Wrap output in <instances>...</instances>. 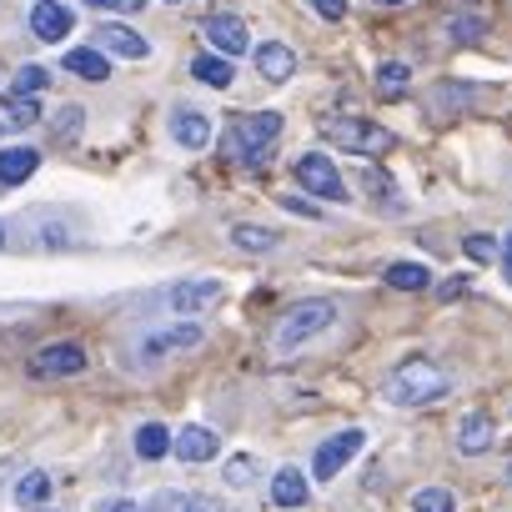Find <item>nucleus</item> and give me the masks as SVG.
I'll return each instance as SVG.
<instances>
[{"mask_svg":"<svg viewBox=\"0 0 512 512\" xmlns=\"http://www.w3.org/2000/svg\"><path fill=\"white\" fill-rule=\"evenodd\" d=\"M81 116H86L81 106H66V111H61V131H56V136H61V141H71V136L81 131Z\"/></svg>","mask_w":512,"mask_h":512,"instance_id":"473e14b6","label":"nucleus"},{"mask_svg":"<svg viewBox=\"0 0 512 512\" xmlns=\"http://www.w3.org/2000/svg\"><path fill=\"white\" fill-rule=\"evenodd\" d=\"M337 322V302H327V297H312V302H297L282 322H277V332H272V342H277V352H292V347H302V342H312L317 332H327Z\"/></svg>","mask_w":512,"mask_h":512,"instance_id":"f03ea898","label":"nucleus"},{"mask_svg":"<svg viewBox=\"0 0 512 512\" xmlns=\"http://www.w3.org/2000/svg\"><path fill=\"white\" fill-rule=\"evenodd\" d=\"M211 302H221V282H216V277L171 287V312H181V317H191V312H201V307H211Z\"/></svg>","mask_w":512,"mask_h":512,"instance_id":"9d476101","label":"nucleus"},{"mask_svg":"<svg viewBox=\"0 0 512 512\" xmlns=\"http://www.w3.org/2000/svg\"><path fill=\"white\" fill-rule=\"evenodd\" d=\"M382 397L397 402V407H427V402L447 397V372L437 362H427V357H412V362H402V367L387 372Z\"/></svg>","mask_w":512,"mask_h":512,"instance_id":"f257e3e1","label":"nucleus"},{"mask_svg":"<svg viewBox=\"0 0 512 512\" xmlns=\"http://www.w3.org/2000/svg\"><path fill=\"white\" fill-rule=\"evenodd\" d=\"M492 442H497V432H492V417H487V412H472V417H462V427H457V447H462L467 457L487 452Z\"/></svg>","mask_w":512,"mask_h":512,"instance_id":"dca6fc26","label":"nucleus"},{"mask_svg":"<svg viewBox=\"0 0 512 512\" xmlns=\"http://www.w3.org/2000/svg\"><path fill=\"white\" fill-rule=\"evenodd\" d=\"M447 36H452V41H462V46H472V41H482V36H487V21H482V16L457 11V16H447Z\"/></svg>","mask_w":512,"mask_h":512,"instance_id":"393cba45","label":"nucleus"},{"mask_svg":"<svg viewBox=\"0 0 512 512\" xmlns=\"http://www.w3.org/2000/svg\"><path fill=\"white\" fill-rule=\"evenodd\" d=\"M277 136H282V116H277V111H256V116H241V121L226 131L221 146H226L231 161H262Z\"/></svg>","mask_w":512,"mask_h":512,"instance_id":"7ed1b4c3","label":"nucleus"},{"mask_svg":"<svg viewBox=\"0 0 512 512\" xmlns=\"http://www.w3.org/2000/svg\"><path fill=\"white\" fill-rule=\"evenodd\" d=\"M362 442H367V432H357V427L337 432L332 442H322V447H317V457H312V472L332 482V477H337V472H342V467H347L357 452H362Z\"/></svg>","mask_w":512,"mask_h":512,"instance_id":"423d86ee","label":"nucleus"},{"mask_svg":"<svg viewBox=\"0 0 512 512\" xmlns=\"http://www.w3.org/2000/svg\"><path fill=\"white\" fill-rule=\"evenodd\" d=\"M387 287H397V292H427L432 287V272L422 262H392L387 267Z\"/></svg>","mask_w":512,"mask_h":512,"instance_id":"412c9836","label":"nucleus"},{"mask_svg":"<svg viewBox=\"0 0 512 512\" xmlns=\"http://www.w3.org/2000/svg\"><path fill=\"white\" fill-rule=\"evenodd\" d=\"M231 241H236L241 251H272V246H277V236H272V231H262V226H236V231H231Z\"/></svg>","mask_w":512,"mask_h":512,"instance_id":"cd10ccee","label":"nucleus"},{"mask_svg":"<svg viewBox=\"0 0 512 512\" xmlns=\"http://www.w3.org/2000/svg\"><path fill=\"white\" fill-rule=\"evenodd\" d=\"M91 367V352L81 347V342H51V347H41L31 362H26V372L36 377V382H56V377H81Z\"/></svg>","mask_w":512,"mask_h":512,"instance_id":"39448f33","label":"nucleus"},{"mask_svg":"<svg viewBox=\"0 0 512 512\" xmlns=\"http://www.w3.org/2000/svg\"><path fill=\"white\" fill-rule=\"evenodd\" d=\"M191 76H196L201 86H211V91H226L236 71H231L226 56H196V61H191Z\"/></svg>","mask_w":512,"mask_h":512,"instance_id":"aec40b11","label":"nucleus"},{"mask_svg":"<svg viewBox=\"0 0 512 512\" xmlns=\"http://www.w3.org/2000/svg\"><path fill=\"white\" fill-rule=\"evenodd\" d=\"M96 512H136V502H131V497H106Z\"/></svg>","mask_w":512,"mask_h":512,"instance_id":"c9c22d12","label":"nucleus"},{"mask_svg":"<svg viewBox=\"0 0 512 512\" xmlns=\"http://www.w3.org/2000/svg\"><path fill=\"white\" fill-rule=\"evenodd\" d=\"M0 246H6V226H0Z\"/></svg>","mask_w":512,"mask_h":512,"instance_id":"ea45409f","label":"nucleus"},{"mask_svg":"<svg viewBox=\"0 0 512 512\" xmlns=\"http://www.w3.org/2000/svg\"><path fill=\"white\" fill-rule=\"evenodd\" d=\"M462 101H472V91H462V86H437V91H432V106H437V111L462 106Z\"/></svg>","mask_w":512,"mask_h":512,"instance_id":"c756f323","label":"nucleus"},{"mask_svg":"<svg viewBox=\"0 0 512 512\" xmlns=\"http://www.w3.org/2000/svg\"><path fill=\"white\" fill-rule=\"evenodd\" d=\"M226 482H231V487H246V482H251V457H231V462H226Z\"/></svg>","mask_w":512,"mask_h":512,"instance_id":"7c9ffc66","label":"nucleus"},{"mask_svg":"<svg viewBox=\"0 0 512 512\" xmlns=\"http://www.w3.org/2000/svg\"><path fill=\"white\" fill-rule=\"evenodd\" d=\"M36 166H41V151H36V146H11V151H0V181H6V186L31 181Z\"/></svg>","mask_w":512,"mask_h":512,"instance_id":"4468645a","label":"nucleus"},{"mask_svg":"<svg viewBox=\"0 0 512 512\" xmlns=\"http://www.w3.org/2000/svg\"><path fill=\"white\" fill-rule=\"evenodd\" d=\"M312 11L327 16V21H342L347 16V0H312Z\"/></svg>","mask_w":512,"mask_h":512,"instance_id":"72a5a7b5","label":"nucleus"},{"mask_svg":"<svg viewBox=\"0 0 512 512\" xmlns=\"http://www.w3.org/2000/svg\"><path fill=\"white\" fill-rule=\"evenodd\" d=\"M171 507L176 512H206V502H196V497H171Z\"/></svg>","mask_w":512,"mask_h":512,"instance_id":"e433bc0d","label":"nucleus"},{"mask_svg":"<svg viewBox=\"0 0 512 512\" xmlns=\"http://www.w3.org/2000/svg\"><path fill=\"white\" fill-rule=\"evenodd\" d=\"M186 347H201V327H196V322H181V327L151 337V342H146V357H166V352H186Z\"/></svg>","mask_w":512,"mask_h":512,"instance_id":"a211bd4d","label":"nucleus"},{"mask_svg":"<svg viewBox=\"0 0 512 512\" xmlns=\"http://www.w3.org/2000/svg\"><path fill=\"white\" fill-rule=\"evenodd\" d=\"M507 482H512V467H507Z\"/></svg>","mask_w":512,"mask_h":512,"instance_id":"a19ab883","label":"nucleus"},{"mask_svg":"<svg viewBox=\"0 0 512 512\" xmlns=\"http://www.w3.org/2000/svg\"><path fill=\"white\" fill-rule=\"evenodd\" d=\"M46 86H51V71H46V66H21L16 81H11V96H36V91H46Z\"/></svg>","mask_w":512,"mask_h":512,"instance_id":"a878e982","label":"nucleus"},{"mask_svg":"<svg viewBox=\"0 0 512 512\" xmlns=\"http://www.w3.org/2000/svg\"><path fill=\"white\" fill-rule=\"evenodd\" d=\"M297 181L312 196H322V201H342V176H337V166L327 156H302L297 161Z\"/></svg>","mask_w":512,"mask_h":512,"instance_id":"0eeeda50","label":"nucleus"},{"mask_svg":"<svg viewBox=\"0 0 512 512\" xmlns=\"http://www.w3.org/2000/svg\"><path fill=\"white\" fill-rule=\"evenodd\" d=\"M66 71L81 76V81H106L111 76V61L101 46H81V51H66Z\"/></svg>","mask_w":512,"mask_h":512,"instance_id":"f3484780","label":"nucleus"},{"mask_svg":"<svg viewBox=\"0 0 512 512\" xmlns=\"http://www.w3.org/2000/svg\"><path fill=\"white\" fill-rule=\"evenodd\" d=\"M256 71H262L267 81H292V71H297L292 46H282V41H262V46H256Z\"/></svg>","mask_w":512,"mask_h":512,"instance_id":"f8f14e48","label":"nucleus"},{"mask_svg":"<svg viewBox=\"0 0 512 512\" xmlns=\"http://www.w3.org/2000/svg\"><path fill=\"white\" fill-rule=\"evenodd\" d=\"M16 502H21L26 512L46 507V502H51V472H26V477L16 482Z\"/></svg>","mask_w":512,"mask_h":512,"instance_id":"4be33fe9","label":"nucleus"},{"mask_svg":"<svg viewBox=\"0 0 512 512\" xmlns=\"http://www.w3.org/2000/svg\"><path fill=\"white\" fill-rule=\"evenodd\" d=\"M206 41L221 51V56H241L251 41H246V26H241V16H206Z\"/></svg>","mask_w":512,"mask_h":512,"instance_id":"1a4fd4ad","label":"nucleus"},{"mask_svg":"<svg viewBox=\"0 0 512 512\" xmlns=\"http://www.w3.org/2000/svg\"><path fill=\"white\" fill-rule=\"evenodd\" d=\"M96 11H141V0H86Z\"/></svg>","mask_w":512,"mask_h":512,"instance_id":"f704fd0d","label":"nucleus"},{"mask_svg":"<svg viewBox=\"0 0 512 512\" xmlns=\"http://www.w3.org/2000/svg\"><path fill=\"white\" fill-rule=\"evenodd\" d=\"M372 6H407V0H372Z\"/></svg>","mask_w":512,"mask_h":512,"instance_id":"58836bf2","label":"nucleus"},{"mask_svg":"<svg viewBox=\"0 0 512 512\" xmlns=\"http://www.w3.org/2000/svg\"><path fill=\"white\" fill-rule=\"evenodd\" d=\"M31 31H36V41H66L71 36V11L61 6V0H41V6L31 11Z\"/></svg>","mask_w":512,"mask_h":512,"instance_id":"9b49d317","label":"nucleus"},{"mask_svg":"<svg viewBox=\"0 0 512 512\" xmlns=\"http://www.w3.org/2000/svg\"><path fill=\"white\" fill-rule=\"evenodd\" d=\"M312 497V487H307V477L297 472V467H282L277 477H272V502L277 507H302Z\"/></svg>","mask_w":512,"mask_h":512,"instance_id":"6ab92c4d","label":"nucleus"},{"mask_svg":"<svg viewBox=\"0 0 512 512\" xmlns=\"http://www.w3.org/2000/svg\"><path fill=\"white\" fill-rule=\"evenodd\" d=\"M492 251H497V246H492L482 231H472V236H467V256H472V262H492Z\"/></svg>","mask_w":512,"mask_h":512,"instance_id":"2f4dec72","label":"nucleus"},{"mask_svg":"<svg viewBox=\"0 0 512 512\" xmlns=\"http://www.w3.org/2000/svg\"><path fill=\"white\" fill-rule=\"evenodd\" d=\"M322 131L332 136V146L357 151V156H387V151L397 146V136H392L387 126H372V121H362V116H337V121H327Z\"/></svg>","mask_w":512,"mask_h":512,"instance_id":"20e7f679","label":"nucleus"},{"mask_svg":"<svg viewBox=\"0 0 512 512\" xmlns=\"http://www.w3.org/2000/svg\"><path fill=\"white\" fill-rule=\"evenodd\" d=\"M216 447H221V437H216L211 427H181V432H176V457H181V462H211Z\"/></svg>","mask_w":512,"mask_h":512,"instance_id":"ddd939ff","label":"nucleus"},{"mask_svg":"<svg viewBox=\"0 0 512 512\" xmlns=\"http://www.w3.org/2000/svg\"><path fill=\"white\" fill-rule=\"evenodd\" d=\"M412 512H457V497L447 487H422L412 497Z\"/></svg>","mask_w":512,"mask_h":512,"instance_id":"bb28decb","label":"nucleus"},{"mask_svg":"<svg viewBox=\"0 0 512 512\" xmlns=\"http://www.w3.org/2000/svg\"><path fill=\"white\" fill-rule=\"evenodd\" d=\"M171 136H176L186 151H201V146H211V116H201V111H176V116H171Z\"/></svg>","mask_w":512,"mask_h":512,"instance_id":"2eb2a0df","label":"nucleus"},{"mask_svg":"<svg viewBox=\"0 0 512 512\" xmlns=\"http://www.w3.org/2000/svg\"><path fill=\"white\" fill-rule=\"evenodd\" d=\"M6 106H11V121H16V126H36V121H41L36 96H6Z\"/></svg>","mask_w":512,"mask_h":512,"instance_id":"c85d7f7f","label":"nucleus"},{"mask_svg":"<svg viewBox=\"0 0 512 512\" xmlns=\"http://www.w3.org/2000/svg\"><path fill=\"white\" fill-rule=\"evenodd\" d=\"M377 91H382L387 101H402V96L412 91V71H407L402 61H387V66H377Z\"/></svg>","mask_w":512,"mask_h":512,"instance_id":"5701e85b","label":"nucleus"},{"mask_svg":"<svg viewBox=\"0 0 512 512\" xmlns=\"http://www.w3.org/2000/svg\"><path fill=\"white\" fill-rule=\"evenodd\" d=\"M171 447H176V437H171V432H166L161 422H146V427L136 432V452H141L146 462H156V457H166Z\"/></svg>","mask_w":512,"mask_h":512,"instance_id":"b1692460","label":"nucleus"},{"mask_svg":"<svg viewBox=\"0 0 512 512\" xmlns=\"http://www.w3.org/2000/svg\"><path fill=\"white\" fill-rule=\"evenodd\" d=\"M502 267H507V277H512V236H507V246H502Z\"/></svg>","mask_w":512,"mask_h":512,"instance_id":"4c0bfd02","label":"nucleus"},{"mask_svg":"<svg viewBox=\"0 0 512 512\" xmlns=\"http://www.w3.org/2000/svg\"><path fill=\"white\" fill-rule=\"evenodd\" d=\"M96 36V46L106 51V56H126V61H146L151 56V46H146V36H136L131 26H101V31H91Z\"/></svg>","mask_w":512,"mask_h":512,"instance_id":"6e6552de","label":"nucleus"}]
</instances>
